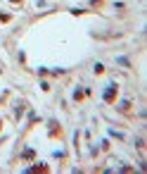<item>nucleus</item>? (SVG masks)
<instances>
[{
    "mask_svg": "<svg viewBox=\"0 0 147 174\" xmlns=\"http://www.w3.org/2000/svg\"><path fill=\"white\" fill-rule=\"evenodd\" d=\"M114 93H116V88H109V91L104 93V98H107V100H111V98H114Z\"/></svg>",
    "mask_w": 147,
    "mask_h": 174,
    "instance_id": "obj_1",
    "label": "nucleus"
}]
</instances>
